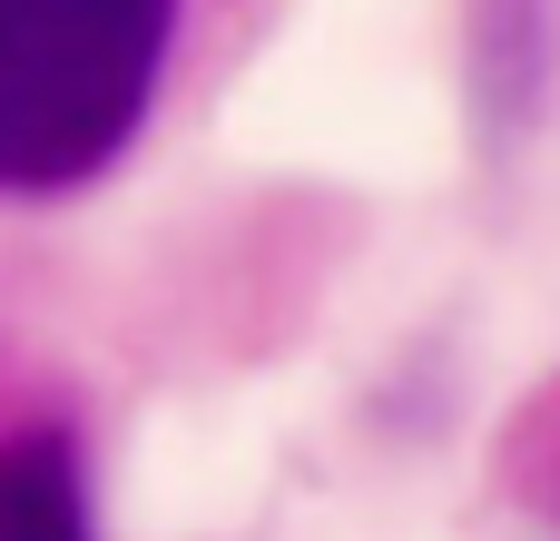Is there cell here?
<instances>
[{
	"label": "cell",
	"mask_w": 560,
	"mask_h": 541,
	"mask_svg": "<svg viewBox=\"0 0 560 541\" xmlns=\"http://www.w3.org/2000/svg\"><path fill=\"white\" fill-rule=\"evenodd\" d=\"M177 0H0V197L98 177L167 69Z\"/></svg>",
	"instance_id": "6da1fadb"
},
{
	"label": "cell",
	"mask_w": 560,
	"mask_h": 541,
	"mask_svg": "<svg viewBox=\"0 0 560 541\" xmlns=\"http://www.w3.org/2000/svg\"><path fill=\"white\" fill-rule=\"evenodd\" d=\"M0 541H98L89 532V473L79 444L30 424L0 434Z\"/></svg>",
	"instance_id": "7a4b0ae2"
}]
</instances>
